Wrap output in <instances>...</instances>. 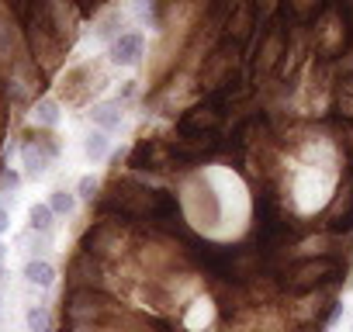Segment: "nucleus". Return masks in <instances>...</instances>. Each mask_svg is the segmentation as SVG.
Masks as SVG:
<instances>
[{
    "label": "nucleus",
    "mask_w": 353,
    "mask_h": 332,
    "mask_svg": "<svg viewBox=\"0 0 353 332\" xmlns=\"http://www.w3.org/2000/svg\"><path fill=\"white\" fill-rule=\"evenodd\" d=\"M0 277H4V260H0Z\"/></svg>",
    "instance_id": "6ab92c4d"
},
{
    "label": "nucleus",
    "mask_w": 353,
    "mask_h": 332,
    "mask_svg": "<svg viewBox=\"0 0 353 332\" xmlns=\"http://www.w3.org/2000/svg\"><path fill=\"white\" fill-rule=\"evenodd\" d=\"M83 152H87V159H90V163H101V159L111 152V138H108V132L94 128V132L87 135V142H83Z\"/></svg>",
    "instance_id": "6e6552de"
},
{
    "label": "nucleus",
    "mask_w": 353,
    "mask_h": 332,
    "mask_svg": "<svg viewBox=\"0 0 353 332\" xmlns=\"http://www.w3.org/2000/svg\"><path fill=\"white\" fill-rule=\"evenodd\" d=\"M46 205L52 208V215H73V208H77V194H70V191H52Z\"/></svg>",
    "instance_id": "f8f14e48"
},
{
    "label": "nucleus",
    "mask_w": 353,
    "mask_h": 332,
    "mask_svg": "<svg viewBox=\"0 0 353 332\" xmlns=\"http://www.w3.org/2000/svg\"><path fill=\"white\" fill-rule=\"evenodd\" d=\"M4 256H8V246H4V242H0V260H4Z\"/></svg>",
    "instance_id": "a211bd4d"
},
{
    "label": "nucleus",
    "mask_w": 353,
    "mask_h": 332,
    "mask_svg": "<svg viewBox=\"0 0 353 332\" xmlns=\"http://www.w3.org/2000/svg\"><path fill=\"white\" fill-rule=\"evenodd\" d=\"M25 322H28V332H49L52 329V318H49L46 304H32L25 311Z\"/></svg>",
    "instance_id": "9b49d317"
},
{
    "label": "nucleus",
    "mask_w": 353,
    "mask_h": 332,
    "mask_svg": "<svg viewBox=\"0 0 353 332\" xmlns=\"http://www.w3.org/2000/svg\"><path fill=\"white\" fill-rule=\"evenodd\" d=\"M52 218H56V215H52L49 205H32V208H28V225H32V232H42V236H46V232L52 229Z\"/></svg>",
    "instance_id": "9d476101"
},
{
    "label": "nucleus",
    "mask_w": 353,
    "mask_h": 332,
    "mask_svg": "<svg viewBox=\"0 0 353 332\" xmlns=\"http://www.w3.org/2000/svg\"><path fill=\"white\" fill-rule=\"evenodd\" d=\"M49 152L39 145V142H25V149H21V163H25V177H32V180H39V177H46V170H49Z\"/></svg>",
    "instance_id": "39448f33"
},
{
    "label": "nucleus",
    "mask_w": 353,
    "mask_h": 332,
    "mask_svg": "<svg viewBox=\"0 0 353 332\" xmlns=\"http://www.w3.org/2000/svg\"><path fill=\"white\" fill-rule=\"evenodd\" d=\"M25 280L35 284V287H52V284H56V267H52L49 260L35 256V260L25 263Z\"/></svg>",
    "instance_id": "0eeeda50"
},
{
    "label": "nucleus",
    "mask_w": 353,
    "mask_h": 332,
    "mask_svg": "<svg viewBox=\"0 0 353 332\" xmlns=\"http://www.w3.org/2000/svg\"><path fill=\"white\" fill-rule=\"evenodd\" d=\"M97 284H101L97 256H90V253H77L73 263H70V291H87V287H97Z\"/></svg>",
    "instance_id": "20e7f679"
},
{
    "label": "nucleus",
    "mask_w": 353,
    "mask_h": 332,
    "mask_svg": "<svg viewBox=\"0 0 353 332\" xmlns=\"http://www.w3.org/2000/svg\"><path fill=\"white\" fill-rule=\"evenodd\" d=\"M90 121L101 128V132H114L118 125H121V104L118 101H104V104H94L90 111Z\"/></svg>",
    "instance_id": "423d86ee"
},
{
    "label": "nucleus",
    "mask_w": 353,
    "mask_h": 332,
    "mask_svg": "<svg viewBox=\"0 0 353 332\" xmlns=\"http://www.w3.org/2000/svg\"><path fill=\"white\" fill-rule=\"evenodd\" d=\"M277 52H281V39L274 35V39L267 42V49H263V59H260V66H263V70H270V66L277 63Z\"/></svg>",
    "instance_id": "ddd939ff"
},
{
    "label": "nucleus",
    "mask_w": 353,
    "mask_h": 332,
    "mask_svg": "<svg viewBox=\"0 0 353 332\" xmlns=\"http://www.w3.org/2000/svg\"><path fill=\"white\" fill-rule=\"evenodd\" d=\"M336 273H339V260H332V256H312V260H298L284 273V284H288V291H312V287H322Z\"/></svg>",
    "instance_id": "f257e3e1"
},
{
    "label": "nucleus",
    "mask_w": 353,
    "mask_h": 332,
    "mask_svg": "<svg viewBox=\"0 0 353 332\" xmlns=\"http://www.w3.org/2000/svg\"><path fill=\"white\" fill-rule=\"evenodd\" d=\"M108 304H111V301H108L101 291H94V287H87V291H70L66 315H70L73 322H80V318H94V315H101Z\"/></svg>",
    "instance_id": "7ed1b4c3"
},
{
    "label": "nucleus",
    "mask_w": 353,
    "mask_h": 332,
    "mask_svg": "<svg viewBox=\"0 0 353 332\" xmlns=\"http://www.w3.org/2000/svg\"><path fill=\"white\" fill-rule=\"evenodd\" d=\"M108 56H111L114 66H135V63H142V56H145V35L142 32H121L111 42Z\"/></svg>",
    "instance_id": "f03ea898"
},
{
    "label": "nucleus",
    "mask_w": 353,
    "mask_h": 332,
    "mask_svg": "<svg viewBox=\"0 0 353 332\" xmlns=\"http://www.w3.org/2000/svg\"><path fill=\"white\" fill-rule=\"evenodd\" d=\"M35 142H39V145H42V149L52 156V159L59 156V142H56V135H52V132H39V138H35Z\"/></svg>",
    "instance_id": "2eb2a0df"
},
{
    "label": "nucleus",
    "mask_w": 353,
    "mask_h": 332,
    "mask_svg": "<svg viewBox=\"0 0 353 332\" xmlns=\"http://www.w3.org/2000/svg\"><path fill=\"white\" fill-rule=\"evenodd\" d=\"M59 118H63V114H59V104H56L52 97H46V101L35 104V121H39L42 128H56Z\"/></svg>",
    "instance_id": "1a4fd4ad"
},
{
    "label": "nucleus",
    "mask_w": 353,
    "mask_h": 332,
    "mask_svg": "<svg viewBox=\"0 0 353 332\" xmlns=\"http://www.w3.org/2000/svg\"><path fill=\"white\" fill-rule=\"evenodd\" d=\"M97 187H101V184H97V180H94L90 174L77 180V194H80V198H87V201H94V194H97Z\"/></svg>",
    "instance_id": "4468645a"
},
{
    "label": "nucleus",
    "mask_w": 353,
    "mask_h": 332,
    "mask_svg": "<svg viewBox=\"0 0 353 332\" xmlns=\"http://www.w3.org/2000/svg\"><path fill=\"white\" fill-rule=\"evenodd\" d=\"M0 184H4V187H8V191H14V187H18V184H21V174H14V170H8V174H4V177H0Z\"/></svg>",
    "instance_id": "dca6fc26"
},
{
    "label": "nucleus",
    "mask_w": 353,
    "mask_h": 332,
    "mask_svg": "<svg viewBox=\"0 0 353 332\" xmlns=\"http://www.w3.org/2000/svg\"><path fill=\"white\" fill-rule=\"evenodd\" d=\"M8 229H11V211H8V208H0V236H4Z\"/></svg>",
    "instance_id": "f3484780"
}]
</instances>
